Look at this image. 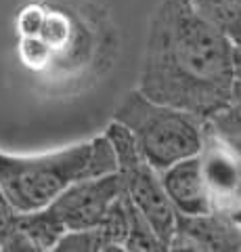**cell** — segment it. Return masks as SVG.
Masks as SVG:
<instances>
[{"mask_svg":"<svg viewBox=\"0 0 241 252\" xmlns=\"http://www.w3.org/2000/svg\"><path fill=\"white\" fill-rule=\"evenodd\" d=\"M237 80L235 40L187 0H161L147 32L138 91L210 122L231 107Z\"/></svg>","mask_w":241,"mask_h":252,"instance_id":"obj_1","label":"cell"},{"mask_svg":"<svg viewBox=\"0 0 241 252\" xmlns=\"http://www.w3.org/2000/svg\"><path fill=\"white\" fill-rule=\"evenodd\" d=\"M118 170L107 135L51 154L11 156L0 152V189L17 212L46 208L78 181Z\"/></svg>","mask_w":241,"mask_h":252,"instance_id":"obj_2","label":"cell"},{"mask_svg":"<svg viewBox=\"0 0 241 252\" xmlns=\"http://www.w3.org/2000/svg\"><path fill=\"white\" fill-rule=\"evenodd\" d=\"M160 172L199 154L208 122L185 109L160 103L141 91L128 93L113 116Z\"/></svg>","mask_w":241,"mask_h":252,"instance_id":"obj_3","label":"cell"},{"mask_svg":"<svg viewBox=\"0 0 241 252\" xmlns=\"http://www.w3.org/2000/svg\"><path fill=\"white\" fill-rule=\"evenodd\" d=\"M105 135L109 137L118 158V175L122 181V189L128 198L141 208L143 215L149 219L155 233L164 242L166 250H170V242L176 231L178 215L170 202L161 172L138 152L130 132L120 122H111Z\"/></svg>","mask_w":241,"mask_h":252,"instance_id":"obj_4","label":"cell"},{"mask_svg":"<svg viewBox=\"0 0 241 252\" xmlns=\"http://www.w3.org/2000/svg\"><path fill=\"white\" fill-rule=\"evenodd\" d=\"M122 193V181L118 170L103 177L78 181L65 189L49 208L65 231L99 227L111 210L113 202Z\"/></svg>","mask_w":241,"mask_h":252,"instance_id":"obj_5","label":"cell"},{"mask_svg":"<svg viewBox=\"0 0 241 252\" xmlns=\"http://www.w3.org/2000/svg\"><path fill=\"white\" fill-rule=\"evenodd\" d=\"M201 172L212 193L214 208L229 210L241 202V145L235 137L224 135L212 122L206 126L199 149Z\"/></svg>","mask_w":241,"mask_h":252,"instance_id":"obj_6","label":"cell"},{"mask_svg":"<svg viewBox=\"0 0 241 252\" xmlns=\"http://www.w3.org/2000/svg\"><path fill=\"white\" fill-rule=\"evenodd\" d=\"M170 250H204V252H239L241 229L229 210H212L206 215H178L176 231Z\"/></svg>","mask_w":241,"mask_h":252,"instance_id":"obj_7","label":"cell"},{"mask_svg":"<svg viewBox=\"0 0 241 252\" xmlns=\"http://www.w3.org/2000/svg\"><path fill=\"white\" fill-rule=\"evenodd\" d=\"M161 181H164L166 193L176 215L195 217L216 210L212 193H210L204 172H201L199 154L193 158H185V160L161 170Z\"/></svg>","mask_w":241,"mask_h":252,"instance_id":"obj_8","label":"cell"},{"mask_svg":"<svg viewBox=\"0 0 241 252\" xmlns=\"http://www.w3.org/2000/svg\"><path fill=\"white\" fill-rule=\"evenodd\" d=\"M17 227L27 235L34 244L36 252L57 250L61 238L67 233L59 220L53 217L49 208L32 210V212H17Z\"/></svg>","mask_w":241,"mask_h":252,"instance_id":"obj_9","label":"cell"},{"mask_svg":"<svg viewBox=\"0 0 241 252\" xmlns=\"http://www.w3.org/2000/svg\"><path fill=\"white\" fill-rule=\"evenodd\" d=\"M201 17L222 30L229 38L241 42V0H187Z\"/></svg>","mask_w":241,"mask_h":252,"instance_id":"obj_10","label":"cell"},{"mask_svg":"<svg viewBox=\"0 0 241 252\" xmlns=\"http://www.w3.org/2000/svg\"><path fill=\"white\" fill-rule=\"evenodd\" d=\"M57 250L65 252H113L118 250L109 240V235L105 233L103 227H88V229H76L67 231L61 238Z\"/></svg>","mask_w":241,"mask_h":252,"instance_id":"obj_11","label":"cell"},{"mask_svg":"<svg viewBox=\"0 0 241 252\" xmlns=\"http://www.w3.org/2000/svg\"><path fill=\"white\" fill-rule=\"evenodd\" d=\"M210 122L218 130H222L224 135L241 137V69H239V80H237V89H235V99H233L231 107Z\"/></svg>","mask_w":241,"mask_h":252,"instance_id":"obj_12","label":"cell"},{"mask_svg":"<svg viewBox=\"0 0 241 252\" xmlns=\"http://www.w3.org/2000/svg\"><path fill=\"white\" fill-rule=\"evenodd\" d=\"M15 220H17V210L13 208V204L6 200V195L0 189V250L4 248L6 238L15 229Z\"/></svg>","mask_w":241,"mask_h":252,"instance_id":"obj_13","label":"cell"},{"mask_svg":"<svg viewBox=\"0 0 241 252\" xmlns=\"http://www.w3.org/2000/svg\"><path fill=\"white\" fill-rule=\"evenodd\" d=\"M229 215L233 217V220H235L237 227L241 229V202H239V204H235L233 208H229Z\"/></svg>","mask_w":241,"mask_h":252,"instance_id":"obj_14","label":"cell"},{"mask_svg":"<svg viewBox=\"0 0 241 252\" xmlns=\"http://www.w3.org/2000/svg\"><path fill=\"white\" fill-rule=\"evenodd\" d=\"M237 53H239V69H241V42L237 44Z\"/></svg>","mask_w":241,"mask_h":252,"instance_id":"obj_15","label":"cell"},{"mask_svg":"<svg viewBox=\"0 0 241 252\" xmlns=\"http://www.w3.org/2000/svg\"><path fill=\"white\" fill-rule=\"evenodd\" d=\"M235 139H237V141H239V145H241V137H235Z\"/></svg>","mask_w":241,"mask_h":252,"instance_id":"obj_16","label":"cell"}]
</instances>
